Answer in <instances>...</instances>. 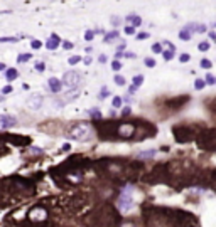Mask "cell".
<instances>
[{
	"label": "cell",
	"instance_id": "cell-1",
	"mask_svg": "<svg viewBox=\"0 0 216 227\" xmlns=\"http://www.w3.org/2000/svg\"><path fill=\"white\" fill-rule=\"evenodd\" d=\"M196 133L193 130H189V126H176L174 128V138L177 143H187L191 140H194Z\"/></svg>",
	"mask_w": 216,
	"mask_h": 227
},
{
	"label": "cell",
	"instance_id": "cell-2",
	"mask_svg": "<svg viewBox=\"0 0 216 227\" xmlns=\"http://www.w3.org/2000/svg\"><path fill=\"white\" fill-rule=\"evenodd\" d=\"M90 133H91L90 124L78 123L73 130H71V135H69V136H71V138H74V140H78V141H84V140H88Z\"/></svg>",
	"mask_w": 216,
	"mask_h": 227
},
{
	"label": "cell",
	"instance_id": "cell-3",
	"mask_svg": "<svg viewBox=\"0 0 216 227\" xmlns=\"http://www.w3.org/2000/svg\"><path fill=\"white\" fill-rule=\"evenodd\" d=\"M116 205H118V209L123 210V212L130 210L133 207V197H132V188H130V187L122 192V195H120V199H118V202H116Z\"/></svg>",
	"mask_w": 216,
	"mask_h": 227
},
{
	"label": "cell",
	"instance_id": "cell-4",
	"mask_svg": "<svg viewBox=\"0 0 216 227\" xmlns=\"http://www.w3.org/2000/svg\"><path fill=\"white\" fill-rule=\"evenodd\" d=\"M79 83H81V76L78 72L74 71H69L63 76V86H66L68 89H73V88H78Z\"/></svg>",
	"mask_w": 216,
	"mask_h": 227
},
{
	"label": "cell",
	"instance_id": "cell-5",
	"mask_svg": "<svg viewBox=\"0 0 216 227\" xmlns=\"http://www.w3.org/2000/svg\"><path fill=\"white\" fill-rule=\"evenodd\" d=\"M199 145L204 150H215L216 148V131H211V133H204L199 140Z\"/></svg>",
	"mask_w": 216,
	"mask_h": 227
},
{
	"label": "cell",
	"instance_id": "cell-6",
	"mask_svg": "<svg viewBox=\"0 0 216 227\" xmlns=\"http://www.w3.org/2000/svg\"><path fill=\"white\" fill-rule=\"evenodd\" d=\"M17 124V119L10 114H0V130H9Z\"/></svg>",
	"mask_w": 216,
	"mask_h": 227
},
{
	"label": "cell",
	"instance_id": "cell-7",
	"mask_svg": "<svg viewBox=\"0 0 216 227\" xmlns=\"http://www.w3.org/2000/svg\"><path fill=\"white\" fill-rule=\"evenodd\" d=\"M42 103H44V99H42V96H39V94H34V96H31V98L27 99V106L31 109H41Z\"/></svg>",
	"mask_w": 216,
	"mask_h": 227
},
{
	"label": "cell",
	"instance_id": "cell-8",
	"mask_svg": "<svg viewBox=\"0 0 216 227\" xmlns=\"http://www.w3.org/2000/svg\"><path fill=\"white\" fill-rule=\"evenodd\" d=\"M59 44H61V39H59L56 34H53V36L49 37L48 41H46V47H48L49 51H54V49H58Z\"/></svg>",
	"mask_w": 216,
	"mask_h": 227
},
{
	"label": "cell",
	"instance_id": "cell-9",
	"mask_svg": "<svg viewBox=\"0 0 216 227\" xmlns=\"http://www.w3.org/2000/svg\"><path fill=\"white\" fill-rule=\"evenodd\" d=\"M48 86H49V89H51L53 93H59V91H61V88H63V83H61L58 78H51L48 81Z\"/></svg>",
	"mask_w": 216,
	"mask_h": 227
},
{
	"label": "cell",
	"instance_id": "cell-10",
	"mask_svg": "<svg viewBox=\"0 0 216 227\" xmlns=\"http://www.w3.org/2000/svg\"><path fill=\"white\" fill-rule=\"evenodd\" d=\"M17 76H19V72H17V69H14V67H10V69H7L5 71V79L7 81H14Z\"/></svg>",
	"mask_w": 216,
	"mask_h": 227
},
{
	"label": "cell",
	"instance_id": "cell-11",
	"mask_svg": "<svg viewBox=\"0 0 216 227\" xmlns=\"http://www.w3.org/2000/svg\"><path fill=\"white\" fill-rule=\"evenodd\" d=\"M127 22H128V24H132L133 27H138L140 24H142V19L137 17V15H128V17H127Z\"/></svg>",
	"mask_w": 216,
	"mask_h": 227
},
{
	"label": "cell",
	"instance_id": "cell-12",
	"mask_svg": "<svg viewBox=\"0 0 216 227\" xmlns=\"http://www.w3.org/2000/svg\"><path fill=\"white\" fill-rule=\"evenodd\" d=\"M113 39H118V32H116V31L108 32V34H105V37H103V41H105V42H111Z\"/></svg>",
	"mask_w": 216,
	"mask_h": 227
},
{
	"label": "cell",
	"instance_id": "cell-13",
	"mask_svg": "<svg viewBox=\"0 0 216 227\" xmlns=\"http://www.w3.org/2000/svg\"><path fill=\"white\" fill-rule=\"evenodd\" d=\"M179 39H181V41H189V39H191V32L187 31V29H182V31L179 32Z\"/></svg>",
	"mask_w": 216,
	"mask_h": 227
},
{
	"label": "cell",
	"instance_id": "cell-14",
	"mask_svg": "<svg viewBox=\"0 0 216 227\" xmlns=\"http://www.w3.org/2000/svg\"><path fill=\"white\" fill-rule=\"evenodd\" d=\"M150 156H155V150H150V151H142V153H138V158H150Z\"/></svg>",
	"mask_w": 216,
	"mask_h": 227
},
{
	"label": "cell",
	"instance_id": "cell-15",
	"mask_svg": "<svg viewBox=\"0 0 216 227\" xmlns=\"http://www.w3.org/2000/svg\"><path fill=\"white\" fill-rule=\"evenodd\" d=\"M162 56L165 61H171V59H174V51H171V49H167V51L162 52Z\"/></svg>",
	"mask_w": 216,
	"mask_h": 227
},
{
	"label": "cell",
	"instance_id": "cell-16",
	"mask_svg": "<svg viewBox=\"0 0 216 227\" xmlns=\"http://www.w3.org/2000/svg\"><path fill=\"white\" fill-rule=\"evenodd\" d=\"M31 57H32V54H27V52L26 54H21V56L17 57V62H27Z\"/></svg>",
	"mask_w": 216,
	"mask_h": 227
},
{
	"label": "cell",
	"instance_id": "cell-17",
	"mask_svg": "<svg viewBox=\"0 0 216 227\" xmlns=\"http://www.w3.org/2000/svg\"><path fill=\"white\" fill-rule=\"evenodd\" d=\"M201 67H204V69H209V67H213V62L209 61V59H201Z\"/></svg>",
	"mask_w": 216,
	"mask_h": 227
},
{
	"label": "cell",
	"instance_id": "cell-18",
	"mask_svg": "<svg viewBox=\"0 0 216 227\" xmlns=\"http://www.w3.org/2000/svg\"><path fill=\"white\" fill-rule=\"evenodd\" d=\"M204 83H206V84H216V78L213 76V74H206Z\"/></svg>",
	"mask_w": 216,
	"mask_h": 227
},
{
	"label": "cell",
	"instance_id": "cell-19",
	"mask_svg": "<svg viewBox=\"0 0 216 227\" xmlns=\"http://www.w3.org/2000/svg\"><path fill=\"white\" fill-rule=\"evenodd\" d=\"M142 83H144V76H140V74H138V76H135V78H133V86H142Z\"/></svg>",
	"mask_w": 216,
	"mask_h": 227
},
{
	"label": "cell",
	"instance_id": "cell-20",
	"mask_svg": "<svg viewBox=\"0 0 216 227\" xmlns=\"http://www.w3.org/2000/svg\"><path fill=\"white\" fill-rule=\"evenodd\" d=\"M144 62H145V66L147 67H155V59H152V57H145Z\"/></svg>",
	"mask_w": 216,
	"mask_h": 227
},
{
	"label": "cell",
	"instance_id": "cell-21",
	"mask_svg": "<svg viewBox=\"0 0 216 227\" xmlns=\"http://www.w3.org/2000/svg\"><path fill=\"white\" fill-rule=\"evenodd\" d=\"M204 81H203V79H196V81H194V88L196 89H198V91H201V89H203V88H204Z\"/></svg>",
	"mask_w": 216,
	"mask_h": 227
},
{
	"label": "cell",
	"instance_id": "cell-22",
	"mask_svg": "<svg viewBox=\"0 0 216 227\" xmlns=\"http://www.w3.org/2000/svg\"><path fill=\"white\" fill-rule=\"evenodd\" d=\"M198 49H199L201 52H206V51H209V42H201L199 46H198Z\"/></svg>",
	"mask_w": 216,
	"mask_h": 227
},
{
	"label": "cell",
	"instance_id": "cell-23",
	"mask_svg": "<svg viewBox=\"0 0 216 227\" xmlns=\"http://www.w3.org/2000/svg\"><path fill=\"white\" fill-rule=\"evenodd\" d=\"M79 61H81V57H79V56H71V57L68 59V62L71 64V66H74V64H78Z\"/></svg>",
	"mask_w": 216,
	"mask_h": 227
},
{
	"label": "cell",
	"instance_id": "cell-24",
	"mask_svg": "<svg viewBox=\"0 0 216 227\" xmlns=\"http://www.w3.org/2000/svg\"><path fill=\"white\" fill-rule=\"evenodd\" d=\"M123 31H125L127 36H133V34H135V27H133V25H127Z\"/></svg>",
	"mask_w": 216,
	"mask_h": 227
},
{
	"label": "cell",
	"instance_id": "cell-25",
	"mask_svg": "<svg viewBox=\"0 0 216 227\" xmlns=\"http://www.w3.org/2000/svg\"><path fill=\"white\" fill-rule=\"evenodd\" d=\"M88 114H90L91 118H100L101 119V113H100V111H96V109H90Z\"/></svg>",
	"mask_w": 216,
	"mask_h": 227
},
{
	"label": "cell",
	"instance_id": "cell-26",
	"mask_svg": "<svg viewBox=\"0 0 216 227\" xmlns=\"http://www.w3.org/2000/svg\"><path fill=\"white\" fill-rule=\"evenodd\" d=\"M179 61L181 62H189L191 61V56L187 54V52H184V54H181V56H179Z\"/></svg>",
	"mask_w": 216,
	"mask_h": 227
},
{
	"label": "cell",
	"instance_id": "cell-27",
	"mask_svg": "<svg viewBox=\"0 0 216 227\" xmlns=\"http://www.w3.org/2000/svg\"><path fill=\"white\" fill-rule=\"evenodd\" d=\"M152 52H155V54H162V46H160V44H154Z\"/></svg>",
	"mask_w": 216,
	"mask_h": 227
},
{
	"label": "cell",
	"instance_id": "cell-28",
	"mask_svg": "<svg viewBox=\"0 0 216 227\" xmlns=\"http://www.w3.org/2000/svg\"><path fill=\"white\" fill-rule=\"evenodd\" d=\"M93 37H95V32H93V31H86V32H84V39H86V41H93Z\"/></svg>",
	"mask_w": 216,
	"mask_h": 227
},
{
	"label": "cell",
	"instance_id": "cell-29",
	"mask_svg": "<svg viewBox=\"0 0 216 227\" xmlns=\"http://www.w3.org/2000/svg\"><path fill=\"white\" fill-rule=\"evenodd\" d=\"M31 47H32V49H41V47H42V42H41V41H36V39H34V41L31 42Z\"/></svg>",
	"mask_w": 216,
	"mask_h": 227
},
{
	"label": "cell",
	"instance_id": "cell-30",
	"mask_svg": "<svg viewBox=\"0 0 216 227\" xmlns=\"http://www.w3.org/2000/svg\"><path fill=\"white\" fill-rule=\"evenodd\" d=\"M111 69H113V71H120V69H122V64L115 59V61L111 62Z\"/></svg>",
	"mask_w": 216,
	"mask_h": 227
},
{
	"label": "cell",
	"instance_id": "cell-31",
	"mask_svg": "<svg viewBox=\"0 0 216 227\" xmlns=\"http://www.w3.org/2000/svg\"><path fill=\"white\" fill-rule=\"evenodd\" d=\"M17 37H0V42H17Z\"/></svg>",
	"mask_w": 216,
	"mask_h": 227
},
{
	"label": "cell",
	"instance_id": "cell-32",
	"mask_svg": "<svg viewBox=\"0 0 216 227\" xmlns=\"http://www.w3.org/2000/svg\"><path fill=\"white\" fill-rule=\"evenodd\" d=\"M115 83L118 84V86H123V84H125V78H123V76H115Z\"/></svg>",
	"mask_w": 216,
	"mask_h": 227
},
{
	"label": "cell",
	"instance_id": "cell-33",
	"mask_svg": "<svg viewBox=\"0 0 216 227\" xmlns=\"http://www.w3.org/2000/svg\"><path fill=\"white\" fill-rule=\"evenodd\" d=\"M106 96H108V89H106V88H101L100 94H98V98H100V99H105Z\"/></svg>",
	"mask_w": 216,
	"mask_h": 227
},
{
	"label": "cell",
	"instance_id": "cell-34",
	"mask_svg": "<svg viewBox=\"0 0 216 227\" xmlns=\"http://www.w3.org/2000/svg\"><path fill=\"white\" fill-rule=\"evenodd\" d=\"M36 69H37L39 72H42L44 69H46V64H44V62H41V61H39V62H36Z\"/></svg>",
	"mask_w": 216,
	"mask_h": 227
},
{
	"label": "cell",
	"instance_id": "cell-35",
	"mask_svg": "<svg viewBox=\"0 0 216 227\" xmlns=\"http://www.w3.org/2000/svg\"><path fill=\"white\" fill-rule=\"evenodd\" d=\"M9 93H12V86H10V84H7V86H4V88H2V94H4V96H5V94H9Z\"/></svg>",
	"mask_w": 216,
	"mask_h": 227
},
{
	"label": "cell",
	"instance_id": "cell-36",
	"mask_svg": "<svg viewBox=\"0 0 216 227\" xmlns=\"http://www.w3.org/2000/svg\"><path fill=\"white\" fill-rule=\"evenodd\" d=\"M122 106V98H113V108H120Z\"/></svg>",
	"mask_w": 216,
	"mask_h": 227
},
{
	"label": "cell",
	"instance_id": "cell-37",
	"mask_svg": "<svg viewBox=\"0 0 216 227\" xmlns=\"http://www.w3.org/2000/svg\"><path fill=\"white\" fill-rule=\"evenodd\" d=\"M147 37H149L147 32H138V34H137V39H138V41H142V39H147Z\"/></svg>",
	"mask_w": 216,
	"mask_h": 227
},
{
	"label": "cell",
	"instance_id": "cell-38",
	"mask_svg": "<svg viewBox=\"0 0 216 227\" xmlns=\"http://www.w3.org/2000/svg\"><path fill=\"white\" fill-rule=\"evenodd\" d=\"M63 49H73V42H63Z\"/></svg>",
	"mask_w": 216,
	"mask_h": 227
},
{
	"label": "cell",
	"instance_id": "cell-39",
	"mask_svg": "<svg viewBox=\"0 0 216 227\" xmlns=\"http://www.w3.org/2000/svg\"><path fill=\"white\" fill-rule=\"evenodd\" d=\"M130 113H132V109H130V108H123V111H122L123 116H127V114H130Z\"/></svg>",
	"mask_w": 216,
	"mask_h": 227
},
{
	"label": "cell",
	"instance_id": "cell-40",
	"mask_svg": "<svg viewBox=\"0 0 216 227\" xmlns=\"http://www.w3.org/2000/svg\"><path fill=\"white\" fill-rule=\"evenodd\" d=\"M164 44H165V46H167L169 49H171V51H174V49H176V47H174V44H171V42H169V41H165V42H164Z\"/></svg>",
	"mask_w": 216,
	"mask_h": 227
},
{
	"label": "cell",
	"instance_id": "cell-41",
	"mask_svg": "<svg viewBox=\"0 0 216 227\" xmlns=\"http://www.w3.org/2000/svg\"><path fill=\"white\" fill-rule=\"evenodd\" d=\"M123 56H125V57H130V59H135V54H133V52H125Z\"/></svg>",
	"mask_w": 216,
	"mask_h": 227
},
{
	"label": "cell",
	"instance_id": "cell-42",
	"mask_svg": "<svg viewBox=\"0 0 216 227\" xmlns=\"http://www.w3.org/2000/svg\"><path fill=\"white\" fill-rule=\"evenodd\" d=\"M209 39H211V41H216V34H215L213 31L209 32Z\"/></svg>",
	"mask_w": 216,
	"mask_h": 227
},
{
	"label": "cell",
	"instance_id": "cell-43",
	"mask_svg": "<svg viewBox=\"0 0 216 227\" xmlns=\"http://www.w3.org/2000/svg\"><path fill=\"white\" fill-rule=\"evenodd\" d=\"M98 61H100L101 64H103V62H106V56H100V57H98Z\"/></svg>",
	"mask_w": 216,
	"mask_h": 227
},
{
	"label": "cell",
	"instance_id": "cell-44",
	"mask_svg": "<svg viewBox=\"0 0 216 227\" xmlns=\"http://www.w3.org/2000/svg\"><path fill=\"white\" fill-rule=\"evenodd\" d=\"M135 89H137V86H130V88H128V93H130V94L135 93Z\"/></svg>",
	"mask_w": 216,
	"mask_h": 227
},
{
	"label": "cell",
	"instance_id": "cell-45",
	"mask_svg": "<svg viewBox=\"0 0 216 227\" xmlns=\"http://www.w3.org/2000/svg\"><path fill=\"white\" fill-rule=\"evenodd\" d=\"M69 148H71V146H69V145H68V143H64V145H63V150H64V151H68V150H69Z\"/></svg>",
	"mask_w": 216,
	"mask_h": 227
},
{
	"label": "cell",
	"instance_id": "cell-46",
	"mask_svg": "<svg viewBox=\"0 0 216 227\" xmlns=\"http://www.w3.org/2000/svg\"><path fill=\"white\" fill-rule=\"evenodd\" d=\"M122 56H123V54H122V52H116V54H115V59H116V61H118V59H120Z\"/></svg>",
	"mask_w": 216,
	"mask_h": 227
},
{
	"label": "cell",
	"instance_id": "cell-47",
	"mask_svg": "<svg viewBox=\"0 0 216 227\" xmlns=\"http://www.w3.org/2000/svg\"><path fill=\"white\" fill-rule=\"evenodd\" d=\"M91 62V57H84V64H90Z\"/></svg>",
	"mask_w": 216,
	"mask_h": 227
},
{
	"label": "cell",
	"instance_id": "cell-48",
	"mask_svg": "<svg viewBox=\"0 0 216 227\" xmlns=\"http://www.w3.org/2000/svg\"><path fill=\"white\" fill-rule=\"evenodd\" d=\"M4 69H5V64H2V62H0V71H4Z\"/></svg>",
	"mask_w": 216,
	"mask_h": 227
},
{
	"label": "cell",
	"instance_id": "cell-49",
	"mask_svg": "<svg viewBox=\"0 0 216 227\" xmlns=\"http://www.w3.org/2000/svg\"><path fill=\"white\" fill-rule=\"evenodd\" d=\"M2 101H4V94H2V96H0V103H2Z\"/></svg>",
	"mask_w": 216,
	"mask_h": 227
}]
</instances>
